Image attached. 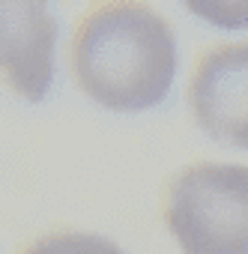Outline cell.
I'll return each mask as SVG.
<instances>
[{
	"label": "cell",
	"instance_id": "cell-1",
	"mask_svg": "<svg viewBox=\"0 0 248 254\" xmlns=\"http://www.w3.org/2000/svg\"><path fill=\"white\" fill-rule=\"evenodd\" d=\"M69 63L96 105L147 111L171 90L177 36L171 21L144 3H102L75 24Z\"/></svg>",
	"mask_w": 248,
	"mask_h": 254
},
{
	"label": "cell",
	"instance_id": "cell-2",
	"mask_svg": "<svg viewBox=\"0 0 248 254\" xmlns=\"http://www.w3.org/2000/svg\"><path fill=\"white\" fill-rule=\"evenodd\" d=\"M162 218L183 254H248V168H183L162 194Z\"/></svg>",
	"mask_w": 248,
	"mask_h": 254
},
{
	"label": "cell",
	"instance_id": "cell-3",
	"mask_svg": "<svg viewBox=\"0 0 248 254\" xmlns=\"http://www.w3.org/2000/svg\"><path fill=\"white\" fill-rule=\"evenodd\" d=\"M186 96L209 138L248 150V42L206 48L194 60Z\"/></svg>",
	"mask_w": 248,
	"mask_h": 254
},
{
	"label": "cell",
	"instance_id": "cell-4",
	"mask_svg": "<svg viewBox=\"0 0 248 254\" xmlns=\"http://www.w3.org/2000/svg\"><path fill=\"white\" fill-rule=\"evenodd\" d=\"M54 33V18L42 3H3V75L30 102L48 90Z\"/></svg>",
	"mask_w": 248,
	"mask_h": 254
},
{
	"label": "cell",
	"instance_id": "cell-5",
	"mask_svg": "<svg viewBox=\"0 0 248 254\" xmlns=\"http://www.w3.org/2000/svg\"><path fill=\"white\" fill-rule=\"evenodd\" d=\"M21 254H126V251L105 236H96V233L63 230V233H51V236L33 242Z\"/></svg>",
	"mask_w": 248,
	"mask_h": 254
}]
</instances>
